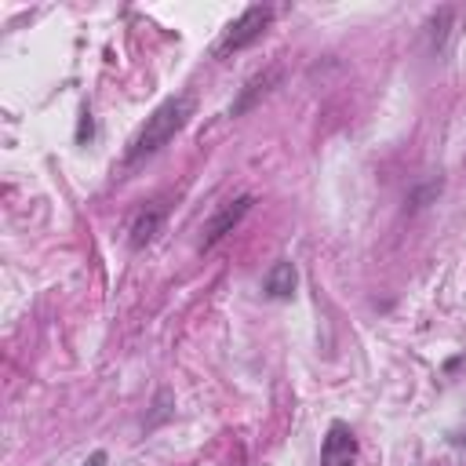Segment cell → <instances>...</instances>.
<instances>
[{
    "label": "cell",
    "instance_id": "cell-4",
    "mask_svg": "<svg viewBox=\"0 0 466 466\" xmlns=\"http://www.w3.org/2000/svg\"><path fill=\"white\" fill-rule=\"evenodd\" d=\"M357 459V437L350 426L331 422L324 444H320V466H353Z\"/></svg>",
    "mask_w": 466,
    "mask_h": 466
},
{
    "label": "cell",
    "instance_id": "cell-9",
    "mask_svg": "<svg viewBox=\"0 0 466 466\" xmlns=\"http://www.w3.org/2000/svg\"><path fill=\"white\" fill-rule=\"evenodd\" d=\"M102 462H106V451H95L91 462H84V466H102Z\"/></svg>",
    "mask_w": 466,
    "mask_h": 466
},
{
    "label": "cell",
    "instance_id": "cell-5",
    "mask_svg": "<svg viewBox=\"0 0 466 466\" xmlns=\"http://www.w3.org/2000/svg\"><path fill=\"white\" fill-rule=\"evenodd\" d=\"M164 215H167V208H164L160 200H157V204H146V208L138 211V218L131 222V248H146V244L157 237Z\"/></svg>",
    "mask_w": 466,
    "mask_h": 466
},
{
    "label": "cell",
    "instance_id": "cell-3",
    "mask_svg": "<svg viewBox=\"0 0 466 466\" xmlns=\"http://www.w3.org/2000/svg\"><path fill=\"white\" fill-rule=\"evenodd\" d=\"M251 204H255V197H251V193H240V197H233V200L218 204V211L204 222V240H200V248L208 251V248H215L226 233H233V229L240 226V218L251 211Z\"/></svg>",
    "mask_w": 466,
    "mask_h": 466
},
{
    "label": "cell",
    "instance_id": "cell-2",
    "mask_svg": "<svg viewBox=\"0 0 466 466\" xmlns=\"http://www.w3.org/2000/svg\"><path fill=\"white\" fill-rule=\"evenodd\" d=\"M273 22V7H248V11H240V18L237 22H229L226 25V33H222V40L215 44V55L222 58V55H233V51H244L248 44H255L262 33H266V25Z\"/></svg>",
    "mask_w": 466,
    "mask_h": 466
},
{
    "label": "cell",
    "instance_id": "cell-1",
    "mask_svg": "<svg viewBox=\"0 0 466 466\" xmlns=\"http://www.w3.org/2000/svg\"><path fill=\"white\" fill-rule=\"evenodd\" d=\"M189 113H193V98H189V95H178V98L160 102V106L153 109V116H146V124L138 127V135L127 142L124 160H127V164H138V160L153 157L157 149H164V146L175 138V131H182V124L189 120Z\"/></svg>",
    "mask_w": 466,
    "mask_h": 466
},
{
    "label": "cell",
    "instance_id": "cell-7",
    "mask_svg": "<svg viewBox=\"0 0 466 466\" xmlns=\"http://www.w3.org/2000/svg\"><path fill=\"white\" fill-rule=\"evenodd\" d=\"M277 76H280V69L273 66V69H266V73H258V76H251L248 80V87L237 95V102H233V113H244V109H251L266 91H269V84H277Z\"/></svg>",
    "mask_w": 466,
    "mask_h": 466
},
{
    "label": "cell",
    "instance_id": "cell-8",
    "mask_svg": "<svg viewBox=\"0 0 466 466\" xmlns=\"http://www.w3.org/2000/svg\"><path fill=\"white\" fill-rule=\"evenodd\" d=\"M80 116H84V120H80V127H76V142H84V138H91V113L84 109Z\"/></svg>",
    "mask_w": 466,
    "mask_h": 466
},
{
    "label": "cell",
    "instance_id": "cell-6",
    "mask_svg": "<svg viewBox=\"0 0 466 466\" xmlns=\"http://www.w3.org/2000/svg\"><path fill=\"white\" fill-rule=\"evenodd\" d=\"M295 266L288 262V258H280L269 273H266V280H262V291L269 295V299H291L295 295Z\"/></svg>",
    "mask_w": 466,
    "mask_h": 466
}]
</instances>
